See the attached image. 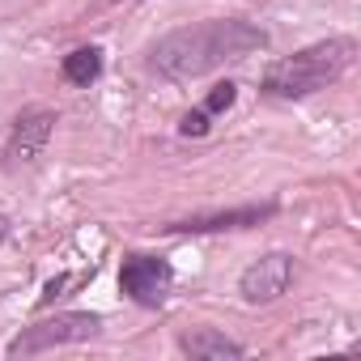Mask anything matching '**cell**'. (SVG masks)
Segmentation results:
<instances>
[{"instance_id": "cell-8", "label": "cell", "mask_w": 361, "mask_h": 361, "mask_svg": "<svg viewBox=\"0 0 361 361\" xmlns=\"http://www.w3.org/2000/svg\"><path fill=\"white\" fill-rule=\"evenodd\" d=\"M178 348L188 357H200V361H221V357H243V344L213 331V327H196L188 336H178Z\"/></svg>"}, {"instance_id": "cell-10", "label": "cell", "mask_w": 361, "mask_h": 361, "mask_svg": "<svg viewBox=\"0 0 361 361\" xmlns=\"http://www.w3.org/2000/svg\"><path fill=\"white\" fill-rule=\"evenodd\" d=\"M234 98H238V85L221 81V85H213V90H209V98H204V111H209V115H217V111H230V106H234Z\"/></svg>"}, {"instance_id": "cell-1", "label": "cell", "mask_w": 361, "mask_h": 361, "mask_svg": "<svg viewBox=\"0 0 361 361\" xmlns=\"http://www.w3.org/2000/svg\"><path fill=\"white\" fill-rule=\"evenodd\" d=\"M268 47V35L243 18H217V22H196V26H178L166 39L153 43L149 68L170 77V81H188L204 77L221 64L247 60Z\"/></svg>"}, {"instance_id": "cell-12", "label": "cell", "mask_w": 361, "mask_h": 361, "mask_svg": "<svg viewBox=\"0 0 361 361\" xmlns=\"http://www.w3.org/2000/svg\"><path fill=\"white\" fill-rule=\"evenodd\" d=\"M64 285H68V276H56V281H51V285L43 289V306H47L51 298H60V289H64Z\"/></svg>"}, {"instance_id": "cell-4", "label": "cell", "mask_w": 361, "mask_h": 361, "mask_svg": "<svg viewBox=\"0 0 361 361\" xmlns=\"http://www.w3.org/2000/svg\"><path fill=\"white\" fill-rule=\"evenodd\" d=\"M289 281H293V259L285 251H268L238 276V293L251 306H259V302H276L289 289Z\"/></svg>"}, {"instance_id": "cell-5", "label": "cell", "mask_w": 361, "mask_h": 361, "mask_svg": "<svg viewBox=\"0 0 361 361\" xmlns=\"http://www.w3.org/2000/svg\"><path fill=\"white\" fill-rule=\"evenodd\" d=\"M119 285L132 302L140 306H157L170 289V264L157 255H128L119 268Z\"/></svg>"}, {"instance_id": "cell-9", "label": "cell", "mask_w": 361, "mask_h": 361, "mask_svg": "<svg viewBox=\"0 0 361 361\" xmlns=\"http://www.w3.org/2000/svg\"><path fill=\"white\" fill-rule=\"evenodd\" d=\"M102 73V51L98 47H77L73 56H64V77L73 85H90Z\"/></svg>"}, {"instance_id": "cell-6", "label": "cell", "mask_w": 361, "mask_h": 361, "mask_svg": "<svg viewBox=\"0 0 361 361\" xmlns=\"http://www.w3.org/2000/svg\"><path fill=\"white\" fill-rule=\"evenodd\" d=\"M276 204H243V209H221V213H192L183 221H166V234H213V230H251L268 221Z\"/></svg>"}, {"instance_id": "cell-11", "label": "cell", "mask_w": 361, "mask_h": 361, "mask_svg": "<svg viewBox=\"0 0 361 361\" xmlns=\"http://www.w3.org/2000/svg\"><path fill=\"white\" fill-rule=\"evenodd\" d=\"M178 132H183V136H204V132H209V111H192V115H183Z\"/></svg>"}, {"instance_id": "cell-2", "label": "cell", "mask_w": 361, "mask_h": 361, "mask_svg": "<svg viewBox=\"0 0 361 361\" xmlns=\"http://www.w3.org/2000/svg\"><path fill=\"white\" fill-rule=\"evenodd\" d=\"M353 56H357V43H353V39L314 43V47H306V51H298V56L276 60V64L264 73L259 90H264L268 98H306V94H314V90H327L336 77H344L348 64H353Z\"/></svg>"}, {"instance_id": "cell-7", "label": "cell", "mask_w": 361, "mask_h": 361, "mask_svg": "<svg viewBox=\"0 0 361 361\" xmlns=\"http://www.w3.org/2000/svg\"><path fill=\"white\" fill-rule=\"evenodd\" d=\"M51 128H56V115H51V111H43V106H35V111L18 115L13 136H9V157H13V161H30V157H39V153H43V145L51 140Z\"/></svg>"}, {"instance_id": "cell-13", "label": "cell", "mask_w": 361, "mask_h": 361, "mask_svg": "<svg viewBox=\"0 0 361 361\" xmlns=\"http://www.w3.org/2000/svg\"><path fill=\"white\" fill-rule=\"evenodd\" d=\"M5 238H9V217L0 213V243H5Z\"/></svg>"}, {"instance_id": "cell-3", "label": "cell", "mask_w": 361, "mask_h": 361, "mask_svg": "<svg viewBox=\"0 0 361 361\" xmlns=\"http://www.w3.org/2000/svg\"><path fill=\"white\" fill-rule=\"evenodd\" d=\"M98 331H102V319H98V314H85V310H68V314H56V319H39V323L22 327V331L9 340V357H35V353L60 348V344L94 340Z\"/></svg>"}]
</instances>
